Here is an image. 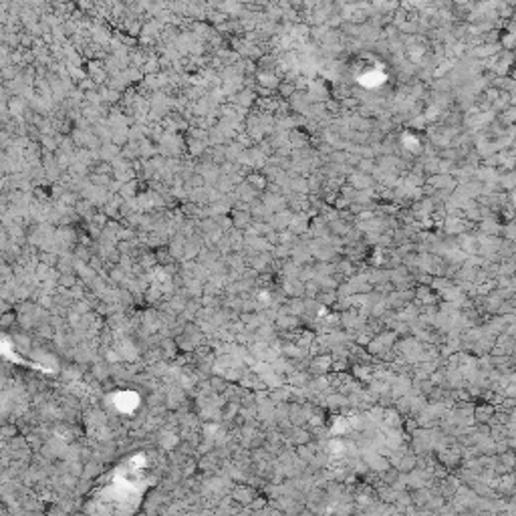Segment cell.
<instances>
[{
    "label": "cell",
    "mask_w": 516,
    "mask_h": 516,
    "mask_svg": "<svg viewBox=\"0 0 516 516\" xmlns=\"http://www.w3.org/2000/svg\"><path fill=\"white\" fill-rule=\"evenodd\" d=\"M494 413H496L494 404H478L474 407V420H476V424H490Z\"/></svg>",
    "instance_id": "obj_1"
},
{
    "label": "cell",
    "mask_w": 516,
    "mask_h": 516,
    "mask_svg": "<svg viewBox=\"0 0 516 516\" xmlns=\"http://www.w3.org/2000/svg\"><path fill=\"white\" fill-rule=\"evenodd\" d=\"M472 516H482V514H472Z\"/></svg>",
    "instance_id": "obj_3"
},
{
    "label": "cell",
    "mask_w": 516,
    "mask_h": 516,
    "mask_svg": "<svg viewBox=\"0 0 516 516\" xmlns=\"http://www.w3.org/2000/svg\"><path fill=\"white\" fill-rule=\"evenodd\" d=\"M482 232L488 236H498V234H502V224H498L496 220H484L482 222Z\"/></svg>",
    "instance_id": "obj_2"
}]
</instances>
